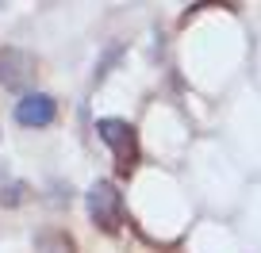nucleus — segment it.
<instances>
[{
	"instance_id": "obj_1",
	"label": "nucleus",
	"mask_w": 261,
	"mask_h": 253,
	"mask_svg": "<svg viewBox=\"0 0 261 253\" xmlns=\"http://www.w3.org/2000/svg\"><path fill=\"white\" fill-rule=\"evenodd\" d=\"M96 134L112 146L115 169L135 173V165H139V138H135V127H130L127 119H96Z\"/></svg>"
},
{
	"instance_id": "obj_2",
	"label": "nucleus",
	"mask_w": 261,
	"mask_h": 253,
	"mask_svg": "<svg viewBox=\"0 0 261 253\" xmlns=\"http://www.w3.org/2000/svg\"><path fill=\"white\" fill-rule=\"evenodd\" d=\"M89 215L104 234H115L123 227V196L112 180H96L89 188Z\"/></svg>"
},
{
	"instance_id": "obj_3",
	"label": "nucleus",
	"mask_w": 261,
	"mask_h": 253,
	"mask_svg": "<svg viewBox=\"0 0 261 253\" xmlns=\"http://www.w3.org/2000/svg\"><path fill=\"white\" fill-rule=\"evenodd\" d=\"M35 81V58L19 46H0V85L12 92L31 89Z\"/></svg>"
},
{
	"instance_id": "obj_4",
	"label": "nucleus",
	"mask_w": 261,
	"mask_h": 253,
	"mask_svg": "<svg viewBox=\"0 0 261 253\" xmlns=\"http://www.w3.org/2000/svg\"><path fill=\"white\" fill-rule=\"evenodd\" d=\"M58 119V100L46 96V92H27L23 100L16 104V123L19 127H50Z\"/></svg>"
},
{
	"instance_id": "obj_5",
	"label": "nucleus",
	"mask_w": 261,
	"mask_h": 253,
	"mask_svg": "<svg viewBox=\"0 0 261 253\" xmlns=\"http://www.w3.org/2000/svg\"><path fill=\"white\" fill-rule=\"evenodd\" d=\"M35 253H73V242L62 234V230H42L35 238Z\"/></svg>"
},
{
	"instance_id": "obj_6",
	"label": "nucleus",
	"mask_w": 261,
	"mask_h": 253,
	"mask_svg": "<svg viewBox=\"0 0 261 253\" xmlns=\"http://www.w3.org/2000/svg\"><path fill=\"white\" fill-rule=\"evenodd\" d=\"M23 200H27V184H19V180L8 184V188H0V204L4 207H19Z\"/></svg>"
}]
</instances>
